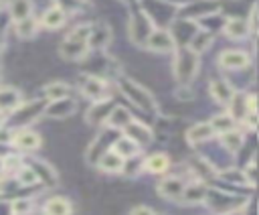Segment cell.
Here are the masks:
<instances>
[{"mask_svg": "<svg viewBox=\"0 0 259 215\" xmlns=\"http://www.w3.org/2000/svg\"><path fill=\"white\" fill-rule=\"evenodd\" d=\"M22 103V91L16 87H0V114L8 116L16 105Z\"/></svg>", "mask_w": 259, "mask_h": 215, "instance_id": "cell-24", "label": "cell"}, {"mask_svg": "<svg viewBox=\"0 0 259 215\" xmlns=\"http://www.w3.org/2000/svg\"><path fill=\"white\" fill-rule=\"evenodd\" d=\"M42 213L45 215H71L73 213V205H71L69 199L55 195V197H51V199L45 201Z\"/></svg>", "mask_w": 259, "mask_h": 215, "instance_id": "cell-27", "label": "cell"}, {"mask_svg": "<svg viewBox=\"0 0 259 215\" xmlns=\"http://www.w3.org/2000/svg\"><path fill=\"white\" fill-rule=\"evenodd\" d=\"M235 87L231 85V81H227L225 77H217V79H212L210 83H208V95L217 101V103H221V105H227L229 101H231V97L235 95Z\"/></svg>", "mask_w": 259, "mask_h": 215, "instance_id": "cell-18", "label": "cell"}, {"mask_svg": "<svg viewBox=\"0 0 259 215\" xmlns=\"http://www.w3.org/2000/svg\"><path fill=\"white\" fill-rule=\"evenodd\" d=\"M2 47H4V26H0V53H2Z\"/></svg>", "mask_w": 259, "mask_h": 215, "instance_id": "cell-48", "label": "cell"}, {"mask_svg": "<svg viewBox=\"0 0 259 215\" xmlns=\"http://www.w3.org/2000/svg\"><path fill=\"white\" fill-rule=\"evenodd\" d=\"M26 164L34 170V174H36V178H38V183H40L42 187L55 189V187L59 185V174H57V170H55L49 162H45L42 158H30Z\"/></svg>", "mask_w": 259, "mask_h": 215, "instance_id": "cell-15", "label": "cell"}, {"mask_svg": "<svg viewBox=\"0 0 259 215\" xmlns=\"http://www.w3.org/2000/svg\"><path fill=\"white\" fill-rule=\"evenodd\" d=\"M130 215H156V211L152 207H148V205H136L130 211Z\"/></svg>", "mask_w": 259, "mask_h": 215, "instance_id": "cell-45", "label": "cell"}, {"mask_svg": "<svg viewBox=\"0 0 259 215\" xmlns=\"http://www.w3.org/2000/svg\"><path fill=\"white\" fill-rule=\"evenodd\" d=\"M121 2H125V4H132V2H134V0H121Z\"/></svg>", "mask_w": 259, "mask_h": 215, "instance_id": "cell-51", "label": "cell"}, {"mask_svg": "<svg viewBox=\"0 0 259 215\" xmlns=\"http://www.w3.org/2000/svg\"><path fill=\"white\" fill-rule=\"evenodd\" d=\"M111 150L115 152V154H119L123 160L125 158H132V156H138L140 152H142V146L138 144V142H134V140H130L127 136H123V134H119L117 138H115V142H113V146H111Z\"/></svg>", "mask_w": 259, "mask_h": 215, "instance_id": "cell-26", "label": "cell"}, {"mask_svg": "<svg viewBox=\"0 0 259 215\" xmlns=\"http://www.w3.org/2000/svg\"><path fill=\"white\" fill-rule=\"evenodd\" d=\"M243 176H245V183L249 185V189H255V183H257V166H255V158H251L247 162V166L243 168Z\"/></svg>", "mask_w": 259, "mask_h": 215, "instance_id": "cell-41", "label": "cell"}, {"mask_svg": "<svg viewBox=\"0 0 259 215\" xmlns=\"http://www.w3.org/2000/svg\"><path fill=\"white\" fill-rule=\"evenodd\" d=\"M111 108H113V99L111 97H103V99L91 101V105L85 112V124L87 126H105Z\"/></svg>", "mask_w": 259, "mask_h": 215, "instance_id": "cell-12", "label": "cell"}, {"mask_svg": "<svg viewBox=\"0 0 259 215\" xmlns=\"http://www.w3.org/2000/svg\"><path fill=\"white\" fill-rule=\"evenodd\" d=\"M115 83H117V89L130 99L132 105H136V108H140L142 112H148V114H158L156 97L142 83H138V81H134V79H130L125 75H119Z\"/></svg>", "mask_w": 259, "mask_h": 215, "instance_id": "cell-1", "label": "cell"}, {"mask_svg": "<svg viewBox=\"0 0 259 215\" xmlns=\"http://www.w3.org/2000/svg\"><path fill=\"white\" fill-rule=\"evenodd\" d=\"M172 57V75L178 83H190L194 81L198 67H200V55L190 51L188 47H176Z\"/></svg>", "mask_w": 259, "mask_h": 215, "instance_id": "cell-2", "label": "cell"}, {"mask_svg": "<svg viewBox=\"0 0 259 215\" xmlns=\"http://www.w3.org/2000/svg\"><path fill=\"white\" fill-rule=\"evenodd\" d=\"M227 114L239 124L243 118H245V114H247V105H245V93H241V91H235V95L231 97V101L227 103Z\"/></svg>", "mask_w": 259, "mask_h": 215, "instance_id": "cell-34", "label": "cell"}, {"mask_svg": "<svg viewBox=\"0 0 259 215\" xmlns=\"http://www.w3.org/2000/svg\"><path fill=\"white\" fill-rule=\"evenodd\" d=\"M146 49L152 51V53H158V55H164V53H172L176 49V43L170 34V28H162V26H156L146 43Z\"/></svg>", "mask_w": 259, "mask_h": 215, "instance_id": "cell-11", "label": "cell"}, {"mask_svg": "<svg viewBox=\"0 0 259 215\" xmlns=\"http://www.w3.org/2000/svg\"><path fill=\"white\" fill-rule=\"evenodd\" d=\"M239 124H243V128H247V130H255L257 128V112H247Z\"/></svg>", "mask_w": 259, "mask_h": 215, "instance_id": "cell-43", "label": "cell"}, {"mask_svg": "<svg viewBox=\"0 0 259 215\" xmlns=\"http://www.w3.org/2000/svg\"><path fill=\"white\" fill-rule=\"evenodd\" d=\"M42 97L47 101H53V99H63V97H71L73 95V87L65 81H51L42 87Z\"/></svg>", "mask_w": 259, "mask_h": 215, "instance_id": "cell-29", "label": "cell"}, {"mask_svg": "<svg viewBox=\"0 0 259 215\" xmlns=\"http://www.w3.org/2000/svg\"><path fill=\"white\" fill-rule=\"evenodd\" d=\"M217 178H221L225 183H231V185H247L245 183V176H243V170H237V168L217 170Z\"/></svg>", "mask_w": 259, "mask_h": 215, "instance_id": "cell-38", "label": "cell"}, {"mask_svg": "<svg viewBox=\"0 0 259 215\" xmlns=\"http://www.w3.org/2000/svg\"><path fill=\"white\" fill-rule=\"evenodd\" d=\"M75 110H77L75 99H73V97H63V99H53V101H47L42 116L53 118V120H65V118L73 116V114H75Z\"/></svg>", "mask_w": 259, "mask_h": 215, "instance_id": "cell-16", "label": "cell"}, {"mask_svg": "<svg viewBox=\"0 0 259 215\" xmlns=\"http://www.w3.org/2000/svg\"><path fill=\"white\" fill-rule=\"evenodd\" d=\"M142 162H144V158H142L140 154H138V156H132V158H125L119 174H125V176H136V174L144 172V170H142Z\"/></svg>", "mask_w": 259, "mask_h": 215, "instance_id": "cell-39", "label": "cell"}, {"mask_svg": "<svg viewBox=\"0 0 259 215\" xmlns=\"http://www.w3.org/2000/svg\"><path fill=\"white\" fill-rule=\"evenodd\" d=\"M245 22H247L249 32H251V34H255V32H257V6H253V8L249 10V18H247Z\"/></svg>", "mask_w": 259, "mask_h": 215, "instance_id": "cell-44", "label": "cell"}, {"mask_svg": "<svg viewBox=\"0 0 259 215\" xmlns=\"http://www.w3.org/2000/svg\"><path fill=\"white\" fill-rule=\"evenodd\" d=\"M251 63V55L243 49H227L219 55V67L223 71H243Z\"/></svg>", "mask_w": 259, "mask_h": 215, "instance_id": "cell-9", "label": "cell"}, {"mask_svg": "<svg viewBox=\"0 0 259 215\" xmlns=\"http://www.w3.org/2000/svg\"><path fill=\"white\" fill-rule=\"evenodd\" d=\"M154 28L156 26L148 18V14L142 8H138V10H134L130 14V20H127V39L136 47H146V43H148V39H150V34H152Z\"/></svg>", "mask_w": 259, "mask_h": 215, "instance_id": "cell-4", "label": "cell"}, {"mask_svg": "<svg viewBox=\"0 0 259 215\" xmlns=\"http://www.w3.org/2000/svg\"><path fill=\"white\" fill-rule=\"evenodd\" d=\"M32 209H34V205L28 197H16L14 201H10V213L12 215H30Z\"/></svg>", "mask_w": 259, "mask_h": 215, "instance_id": "cell-37", "label": "cell"}, {"mask_svg": "<svg viewBox=\"0 0 259 215\" xmlns=\"http://www.w3.org/2000/svg\"><path fill=\"white\" fill-rule=\"evenodd\" d=\"M212 43H214V34L212 32H208V30H202V28H198L192 37H190V41H188V49L190 51H194L196 55H202L206 49H210L212 47Z\"/></svg>", "mask_w": 259, "mask_h": 215, "instance_id": "cell-28", "label": "cell"}, {"mask_svg": "<svg viewBox=\"0 0 259 215\" xmlns=\"http://www.w3.org/2000/svg\"><path fill=\"white\" fill-rule=\"evenodd\" d=\"M168 168H170V158L164 152H154L142 162V170L150 174H164Z\"/></svg>", "mask_w": 259, "mask_h": 215, "instance_id": "cell-25", "label": "cell"}, {"mask_svg": "<svg viewBox=\"0 0 259 215\" xmlns=\"http://www.w3.org/2000/svg\"><path fill=\"white\" fill-rule=\"evenodd\" d=\"M12 24H14V34H16L20 41H28V39H32V37L38 32V28H40V24H38V20H36L34 16L16 20V22H12Z\"/></svg>", "mask_w": 259, "mask_h": 215, "instance_id": "cell-30", "label": "cell"}, {"mask_svg": "<svg viewBox=\"0 0 259 215\" xmlns=\"http://www.w3.org/2000/svg\"><path fill=\"white\" fill-rule=\"evenodd\" d=\"M55 6H59L61 10H65L67 14L69 12H83L85 8V0H55Z\"/></svg>", "mask_w": 259, "mask_h": 215, "instance_id": "cell-40", "label": "cell"}, {"mask_svg": "<svg viewBox=\"0 0 259 215\" xmlns=\"http://www.w3.org/2000/svg\"><path fill=\"white\" fill-rule=\"evenodd\" d=\"M8 16L12 22L32 16V0H10L8 2Z\"/></svg>", "mask_w": 259, "mask_h": 215, "instance_id": "cell-32", "label": "cell"}, {"mask_svg": "<svg viewBox=\"0 0 259 215\" xmlns=\"http://www.w3.org/2000/svg\"><path fill=\"white\" fill-rule=\"evenodd\" d=\"M79 91L91 99V101H97V99H103V97H109L107 95V79L103 75H95V73H85L79 81Z\"/></svg>", "mask_w": 259, "mask_h": 215, "instance_id": "cell-7", "label": "cell"}, {"mask_svg": "<svg viewBox=\"0 0 259 215\" xmlns=\"http://www.w3.org/2000/svg\"><path fill=\"white\" fill-rule=\"evenodd\" d=\"M0 4H2V0H0Z\"/></svg>", "mask_w": 259, "mask_h": 215, "instance_id": "cell-52", "label": "cell"}, {"mask_svg": "<svg viewBox=\"0 0 259 215\" xmlns=\"http://www.w3.org/2000/svg\"><path fill=\"white\" fill-rule=\"evenodd\" d=\"M132 120V114H130V110L125 108V105H113L111 108V112H109V116H107V126L109 128H113V130H121L127 122Z\"/></svg>", "mask_w": 259, "mask_h": 215, "instance_id": "cell-33", "label": "cell"}, {"mask_svg": "<svg viewBox=\"0 0 259 215\" xmlns=\"http://www.w3.org/2000/svg\"><path fill=\"white\" fill-rule=\"evenodd\" d=\"M174 95H176V99H180V101H190V99H194V91H192L190 83H178Z\"/></svg>", "mask_w": 259, "mask_h": 215, "instance_id": "cell-42", "label": "cell"}, {"mask_svg": "<svg viewBox=\"0 0 259 215\" xmlns=\"http://www.w3.org/2000/svg\"><path fill=\"white\" fill-rule=\"evenodd\" d=\"M8 146L14 148L16 152H34V150L40 148V136L30 128L10 130Z\"/></svg>", "mask_w": 259, "mask_h": 215, "instance_id": "cell-6", "label": "cell"}, {"mask_svg": "<svg viewBox=\"0 0 259 215\" xmlns=\"http://www.w3.org/2000/svg\"><path fill=\"white\" fill-rule=\"evenodd\" d=\"M6 154H10V146L4 144V142H0V158H4Z\"/></svg>", "mask_w": 259, "mask_h": 215, "instance_id": "cell-47", "label": "cell"}, {"mask_svg": "<svg viewBox=\"0 0 259 215\" xmlns=\"http://www.w3.org/2000/svg\"><path fill=\"white\" fill-rule=\"evenodd\" d=\"M4 126V114H0V128Z\"/></svg>", "mask_w": 259, "mask_h": 215, "instance_id": "cell-50", "label": "cell"}, {"mask_svg": "<svg viewBox=\"0 0 259 215\" xmlns=\"http://www.w3.org/2000/svg\"><path fill=\"white\" fill-rule=\"evenodd\" d=\"M119 136V130H113V128H103L101 132H99V136H95L91 142H89V146H87V150H85V162L87 164H91V166H95V162L99 160V156L103 154V152H107V150H111V146H113V142H115V138Z\"/></svg>", "mask_w": 259, "mask_h": 215, "instance_id": "cell-5", "label": "cell"}, {"mask_svg": "<svg viewBox=\"0 0 259 215\" xmlns=\"http://www.w3.org/2000/svg\"><path fill=\"white\" fill-rule=\"evenodd\" d=\"M0 178H4V164H2V158H0Z\"/></svg>", "mask_w": 259, "mask_h": 215, "instance_id": "cell-49", "label": "cell"}, {"mask_svg": "<svg viewBox=\"0 0 259 215\" xmlns=\"http://www.w3.org/2000/svg\"><path fill=\"white\" fill-rule=\"evenodd\" d=\"M12 178L16 181L18 187H32V185H38V178H36L34 170H32L26 162H22V164L18 166V170L12 174Z\"/></svg>", "mask_w": 259, "mask_h": 215, "instance_id": "cell-36", "label": "cell"}, {"mask_svg": "<svg viewBox=\"0 0 259 215\" xmlns=\"http://www.w3.org/2000/svg\"><path fill=\"white\" fill-rule=\"evenodd\" d=\"M221 30H223V34H225L227 39H231V41H245L247 37H251L245 18H239V16L227 18Z\"/></svg>", "mask_w": 259, "mask_h": 215, "instance_id": "cell-20", "label": "cell"}, {"mask_svg": "<svg viewBox=\"0 0 259 215\" xmlns=\"http://www.w3.org/2000/svg\"><path fill=\"white\" fill-rule=\"evenodd\" d=\"M208 124H210V128H212V132H214V134H225V132H229V130L239 128V124H237V122H235L227 112L212 116Z\"/></svg>", "mask_w": 259, "mask_h": 215, "instance_id": "cell-35", "label": "cell"}, {"mask_svg": "<svg viewBox=\"0 0 259 215\" xmlns=\"http://www.w3.org/2000/svg\"><path fill=\"white\" fill-rule=\"evenodd\" d=\"M111 39H113L111 26L107 22H95L89 26L87 47H89V51H105L109 47Z\"/></svg>", "mask_w": 259, "mask_h": 215, "instance_id": "cell-10", "label": "cell"}, {"mask_svg": "<svg viewBox=\"0 0 259 215\" xmlns=\"http://www.w3.org/2000/svg\"><path fill=\"white\" fill-rule=\"evenodd\" d=\"M119 134H123V136H127L130 140H134V142H138L142 148L144 146H148L152 140H154V132H152V128L150 126H146L144 122H138V120H130L121 130H119Z\"/></svg>", "mask_w": 259, "mask_h": 215, "instance_id": "cell-14", "label": "cell"}, {"mask_svg": "<svg viewBox=\"0 0 259 215\" xmlns=\"http://www.w3.org/2000/svg\"><path fill=\"white\" fill-rule=\"evenodd\" d=\"M186 166H188V172H192V178H198V181H208V178H214L217 176V168L200 154H194L186 160Z\"/></svg>", "mask_w": 259, "mask_h": 215, "instance_id": "cell-17", "label": "cell"}, {"mask_svg": "<svg viewBox=\"0 0 259 215\" xmlns=\"http://www.w3.org/2000/svg\"><path fill=\"white\" fill-rule=\"evenodd\" d=\"M0 215H12L10 213V201H0Z\"/></svg>", "mask_w": 259, "mask_h": 215, "instance_id": "cell-46", "label": "cell"}, {"mask_svg": "<svg viewBox=\"0 0 259 215\" xmlns=\"http://www.w3.org/2000/svg\"><path fill=\"white\" fill-rule=\"evenodd\" d=\"M212 138H214V132H212V128H210L208 122H196L194 126H190V128L186 130V140H188V144H192V146L204 144V142H208V140H212Z\"/></svg>", "mask_w": 259, "mask_h": 215, "instance_id": "cell-22", "label": "cell"}, {"mask_svg": "<svg viewBox=\"0 0 259 215\" xmlns=\"http://www.w3.org/2000/svg\"><path fill=\"white\" fill-rule=\"evenodd\" d=\"M87 53H89V47L85 39H75L65 34V39L59 45V57L65 61H83L87 59Z\"/></svg>", "mask_w": 259, "mask_h": 215, "instance_id": "cell-8", "label": "cell"}, {"mask_svg": "<svg viewBox=\"0 0 259 215\" xmlns=\"http://www.w3.org/2000/svg\"><path fill=\"white\" fill-rule=\"evenodd\" d=\"M184 189V178L182 176H164L158 185V195L164 197L166 201H178Z\"/></svg>", "mask_w": 259, "mask_h": 215, "instance_id": "cell-19", "label": "cell"}, {"mask_svg": "<svg viewBox=\"0 0 259 215\" xmlns=\"http://www.w3.org/2000/svg\"><path fill=\"white\" fill-rule=\"evenodd\" d=\"M123 166V158L119 154H115L113 150H107L99 156V160L95 162V168L105 172V174H119Z\"/></svg>", "mask_w": 259, "mask_h": 215, "instance_id": "cell-23", "label": "cell"}, {"mask_svg": "<svg viewBox=\"0 0 259 215\" xmlns=\"http://www.w3.org/2000/svg\"><path fill=\"white\" fill-rule=\"evenodd\" d=\"M206 195H208V187L204 181H198V178H192L188 183H184V189H182V195H180V203L182 205H202L206 201Z\"/></svg>", "mask_w": 259, "mask_h": 215, "instance_id": "cell-13", "label": "cell"}, {"mask_svg": "<svg viewBox=\"0 0 259 215\" xmlns=\"http://www.w3.org/2000/svg\"><path fill=\"white\" fill-rule=\"evenodd\" d=\"M67 12L65 10H61L59 6H49L45 12H42V16H40V20H38V24H40V28H47V30H57V28H61L65 22H67Z\"/></svg>", "mask_w": 259, "mask_h": 215, "instance_id": "cell-21", "label": "cell"}, {"mask_svg": "<svg viewBox=\"0 0 259 215\" xmlns=\"http://www.w3.org/2000/svg\"><path fill=\"white\" fill-rule=\"evenodd\" d=\"M45 105H47V99L40 97V99H32V101H22L20 105H16L4 124H8L6 128L8 130H18V128H28L32 122H36L42 112H45Z\"/></svg>", "mask_w": 259, "mask_h": 215, "instance_id": "cell-3", "label": "cell"}, {"mask_svg": "<svg viewBox=\"0 0 259 215\" xmlns=\"http://www.w3.org/2000/svg\"><path fill=\"white\" fill-rule=\"evenodd\" d=\"M219 136H221V144H223V148H225L227 152H231V154H237V152L243 148V144H245V134H243L239 128L229 130V132L219 134Z\"/></svg>", "mask_w": 259, "mask_h": 215, "instance_id": "cell-31", "label": "cell"}]
</instances>
